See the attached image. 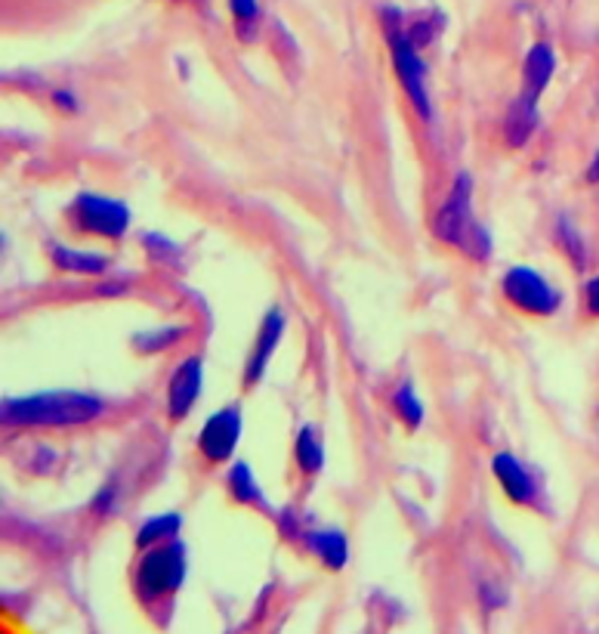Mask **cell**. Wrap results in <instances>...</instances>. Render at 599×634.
Returning <instances> with one entry per match:
<instances>
[{
  "instance_id": "16",
  "label": "cell",
  "mask_w": 599,
  "mask_h": 634,
  "mask_svg": "<svg viewBox=\"0 0 599 634\" xmlns=\"http://www.w3.org/2000/svg\"><path fill=\"white\" fill-rule=\"evenodd\" d=\"M183 530V517L180 514H161V517H149L140 526V535H136V542L143 545V549H152L158 542H167V539H176Z\"/></svg>"
},
{
  "instance_id": "2",
  "label": "cell",
  "mask_w": 599,
  "mask_h": 634,
  "mask_svg": "<svg viewBox=\"0 0 599 634\" xmlns=\"http://www.w3.org/2000/svg\"><path fill=\"white\" fill-rule=\"evenodd\" d=\"M433 230L443 239L445 245L457 248L460 254L470 260H488L491 254V239L488 230L473 214V177L470 173H457L451 195L445 199L439 214L433 220Z\"/></svg>"
},
{
  "instance_id": "9",
  "label": "cell",
  "mask_w": 599,
  "mask_h": 634,
  "mask_svg": "<svg viewBox=\"0 0 599 634\" xmlns=\"http://www.w3.org/2000/svg\"><path fill=\"white\" fill-rule=\"evenodd\" d=\"M491 471L498 476L500 490L507 492V499L516 502V505H531L535 499H538V486H535V476L528 474L526 467L519 459L514 455H507V452H500L495 455V462H491Z\"/></svg>"
},
{
  "instance_id": "7",
  "label": "cell",
  "mask_w": 599,
  "mask_h": 634,
  "mask_svg": "<svg viewBox=\"0 0 599 634\" xmlns=\"http://www.w3.org/2000/svg\"><path fill=\"white\" fill-rule=\"evenodd\" d=\"M242 440V409L238 405H226L216 415L204 421L199 433V449L207 462L223 464L235 455V446Z\"/></svg>"
},
{
  "instance_id": "21",
  "label": "cell",
  "mask_w": 599,
  "mask_h": 634,
  "mask_svg": "<svg viewBox=\"0 0 599 634\" xmlns=\"http://www.w3.org/2000/svg\"><path fill=\"white\" fill-rule=\"evenodd\" d=\"M53 102H57V109H62L65 115H78V112H81V102H78V97H74L72 90H65V87L53 90Z\"/></svg>"
},
{
  "instance_id": "6",
  "label": "cell",
  "mask_w": 599,
  "mask_h": 634,
  "mask_svg": "<svg viewBox=\"0 0 599 634\" xmlns=\"http://www.w3.org/2000/svg\"><path fill=\"white\" fill-rule=\"evenodd\" d=\"M500 285H504V298L528 316H550L562 303L559 291L538 270H528V266H514Z\"/></svg>"
},
{
  "instance_id": "25",
  "label": "cell",
  "mask_w": 599,
  "mask_h": 634,
  "mask_svg": "<svg viewBox=\"0 0 599 634\" xmlns=\"http://www.w3.org/2000/svg\"><path fill=\"white\" fill-rule=\"evenodd\" d=\"M590 180H599V155L597 161H593V168H590Z\"/></svg>"
},
{
  "instance_id": "23",
  "label": "cell",
  "mask_w": 599,
  "mask_h": 634,
  "mask_svg": "<svg viewBox=\"0 0 599 634\" xmlns=\"http://www.w3.org/2000/svg\"><path fill=\"white\" fill-rule=\"evenodd\" d=\"M114 502H118V486H114V483H109V486H102V492L97 495L93 507H97V514H112Z\"/></svg>"
},
{
  "instance_id": "20",
  "label": "cell",
  "mask_w": 599,
  "mask_h": 634,
  "mask_svg": "<svg viewBox=\"0 0 599 634\" xmlns=\"http://www.w3.org/2000/svg\"><path fill=\"white\" fill-rule=\"evenodd\" d=\"M229 10L235 16V22H238V29L247 34L251 26L260 19V7L257 0H229Z\"/></svg>"
},
{
  "instance_id": "13",
  "label": "cell",
  "mask_w": 599,
  "mask_h": 634,
  "mask_svg": "<svg viewBox=\"0 0 599 634\" xmlns=\"http://www.w3.org/2000/svg\"><path fill=\"white\" fill-rule=\"evenodd\" d=\"M538 128V102L526 100V97H519L514 102V109L507 112V124H504V137H507V143L510 145H526V140L535 133Z\"/></svg>"
},
{
  "instance_id": "19",
  "label": "cell",
  "mask_w": 599,
  "mask_h": 634,
  "mask_svg": "<svg viewBox=\"0 0 599 634\" xmlns=\"http://www.w3.org/2000/svg\"><path fill=\"white\" fill-rule=\"evenodd\" d=\"M557 239H559V245H562V251L575 260V266H585V260H587L585 242H581V232L571 227L569 217H559Z\"/></svg>"
},
{
  "instance_id": "22",
  "label": "cell",
  "mask_w": 599,
  "mask_h": 634,
  "mask_svg": "<svg viewBox=\"0 0 599 634\" xmlns=\"http://www.w3.org/2000/svg\"><path fill=\"white\" fill-rule=\"evenodd\" d=\"M176 334H183V329H167V332H155V334H152L155 341H145V338H136V346L149 353V350H158V346L173 344V341H176Z\"/></svg>"
},
{
  "instance_id": "1",
  "label": "cell",
  "mask_w": 599,
  "mask_h": 634,
  "mask_svg": "<svg viewBox=\"0 0 599 634\" xmlns=\"http://www.w3.org/2000/svg\"><path fill=\"white\" fill-rule=\"evenodd\" d=\"M102 412L105 403L100 396L78 390H50L3 403V421L16 427H72L97 421Z\"/></svg>"
},
{
  "instance_id": "3",
  "label": "cell",
  "mask_w": 599,
  "mask_h": 634,
  "mask_svg": "<svg viewBox=\"0 0 599 634\" xmlns=\"http://www.w3.org/2000/svg\"><path fill=\"white\" fill-rule=\"evenodd\" d=\"M380 22H384V38L386 43H389L393 66H396L402 87H405L408 100H412V105L417 109V115L429 121V118H433V105H429L427 93V66H424V59H420V47H417L412 34H408L405 13L386 7L384 13H380Z\"/></svg>"
},
{
  "instance_id": "12",
  "label": "cell",
  "mask_w": 599,
  "mask_h": 634,
  "mask_svg": "<svg viewBox=\"0 0 599 634\" xmlns=\"http://www.w3.org/2000/svg\"><path fill=\"white\" fill-rule=\"evenodd\" d=\"M306 535V549L313 551L318 561L325 563L328 570H343L346 561H349V545L343 533H334V530H313Z\"/></svg>"
},
{
  "instance_id": "17",
  "label": "cell",
  "mask_w": 599,
  "mask_h": 634,
  "mask_svg": "<svg viewBox=\"0 0 599 634\" xmlns=\"http://www.w3.org/2000/svg\"><path fill=\"white\" fill-rule=\"evenodd\" d=\"M297 462L306 474H318L325 467V446H322V436L315 433V427H303L297 436Z\"/></svg>"
},
{
  "instance_id": "14",
  "label": "cell",
  "mask_w": 599,
  "mask_h": 634,
  "mask_svg": "<svg viewBox=\"0 0 599 634\" xmlns=\"http://www.w3.org/2000/svg\"><path fill=\"white\" fill-rule=\"evenodd\" d=\"M226 483H229V492H232V499H235V502H242V505L263 507V511H272L270 502H266V495H263V490H260L257 476H254V471H251V467H247L244 462H235V467L229 471Z\"/></svg>"
},
{
  "instance_id": "5",
  "label": "cell",
  "mask_w": 599,
  "mask_h": 634,
  "mask_svg": "<svg viewBox=\"0 0 599 634\" xmlns=\"http://www.w3.org/2000/svg\"><path fill=\"white\" fill-rule=\"evenodd\" d=\"M72 223L78 232L100 235V239H121L130 227V208L114 199H102L93 192H81L72 202Z\"/></svg>"
},
{
  "instance_id": "11",
  "label": "cell",
  "mask_w": 599,
  "mask_h": 634,
  "mask_svg": "<svg viewBox=\"0 0 599 634\" xmlns=\"http://www.w3.org/2000/svg\"><path fill=\"white\" fill-rule=\"evenodd\" d=\"M554 69H557V57L547 43H535L528 50L526 57V69H522V97L531 102L541 100L544 87L550 84L554 78Z\"/></svg>"
},
{
  "instance_id": "18",
  "label": "cell",
  "mask_w": 599,
  "mask_h": 634,
  "mask_svg": "<svg viewBox=\"0 0 599 634\" xmlns=\"http://www.w3.org/2000/svg\"><path fill=\"white\" fill-rule=\"evenodd\" d=\"M393 409H396V415H399L408 427H420V421H424V405L417 400V393H414L412 384H402L396 390V396H393Z\"/></svg>"
},
{
  "instance_id": "10",
  "label": "cell",
  "mask_w": 599,
  "mask_h": 634,
  "mask_svg": "<svg viewBox=\"0 0 599 634\" xmlns=\"http://www.w3.org/2000/svg\"><path fill=\"white\" fill-rule=\"evenodd\" d=\"M282 334H285V316H282L278 310H270V316H266V322H263V329H260L257 334L254 353H251V360H247V369H244V384H247V388H254V384L263 381L266 365H270V356L275 353Z\"/></svg>"
},
{
  "instance_id": "8",
  "label": "cell",
  "mask_w": 599,
  "mask_h": 634,
  "mask_svg": "<svg viewBox=\"0 0 599 634\" xmlns=\"http://www.w3.org/2000/svg\"><path fill=\"white\" fill-rule=\"evenodd\" d=\"M201 384H204V362H201V356H189L173 372L171 384H167V412H171L173 421L183 419L195 405V400L201 396Z\"/></svg>"
},
{
  "instance_id": "24",
  "label": "cell",
  "mask_w": 599,
  "mask_h": 634,
  "mask_svg": "<svg viewBox=\"0 0 599 634\" xmlns=\"http://www.w3.org/2000/svg\"><path fill=\"white\" fill-rule=\"evenodd\" d=\"M587 310H590L593 316H599V275L587 282Z\"/></svg>"
},
{
  "instance_id": "4",
  "label": "cell",
  "mask_w": 599,
  "mask_h": 634,
  "mask_svg": "<svg viewBox=\"0 0 599 634\" xmlns=\"http://www.w3.org/2000/svg\"><path fill=\"white\" fill-rule=\"evenodd\" d=\"M186 582V545L171 539L145 554L136 566V592L143 601H158L164 594L180 592Z\"/></svg>"
},
{
  "instance_id": "15",
  "label": "cell",
  "mask_w": 599,
  "mask_h": 634,
  "mask_svg": "<svg viewBox=\"0 0 599 634\" xmlns=\"http://www.w3.org/2000/svg\"><path fill=\"white\" fill-rule=\"evenodd\" d=\"M50 260L57 263L59 270H69V273L81 275H97L109 270V258L102 254H84V251H72V248L50 245Z\"/></svg>"
}]
</instances>
